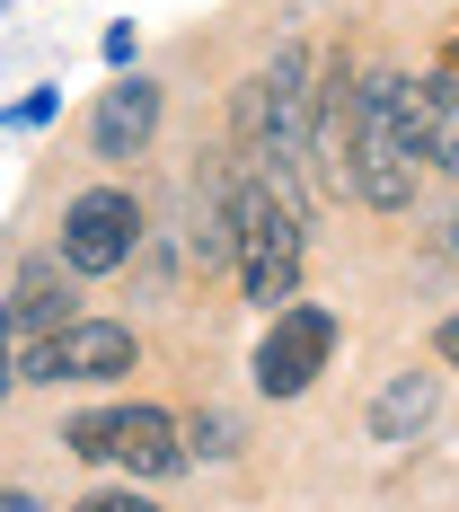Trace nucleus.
Wrapping results in <instances>:
<instances>
[{
    "label": "nucleus",
    "instance_id": "20e7f679",
    "mask_svg": "<svg viewBox=\"0 0 459 512\" xmlns=\"http://www.w3.org/2000/svg\"><path fill=\"white\" fill-rule=\"evenodd\" d=\"M327 354H336V318H327V309H309V301L274 309V327H265V345H256V389H265V398H301L309 380L327 371Z\"/></svg>",
    "mask_w": 459,
    "mask_h": 512
},
{
    "label": "nucleus",
    "instance_id": "dca6fc26",
    "mask_svg": "<svg viewBox=\"0 0 459 512\" xmlns=\"http://www.w3.org/2000/svg\"><path fill=\"white\" fill-rule=\"evenodd\" d=\"M0 512H36V504H27V495H18V486H9V504H0Z\"/></svg>",
    "mask_w": 459,
    "mask_h": 512
},
{
    "label": "nucleus",
    "instance_id": "f03ea898",
    "mask_svg": "<svg viewBox=\"0 0 459 512\" xmlns=\"http://www.w3.org/2000/svg\"><path fill=\"white\" fill-rule=\"evenodd\" d=\"M239 151H248V168L283 177V186H292V168L318 151V89H309V53L301 45H283L248 89H239Z\"/></svg>",
    "mask_w": 459,
    "mask_h": 512
},
{
    "label": "nucleus",
    "instance_id": "39448f33",
    "mask_svg": "<svg viewBox=\"0 0 459 512\" xmlns=\"http://www.w3.org/2000/svg\"><path fill=\"white\" fill-rule=\"evenodd\" d=\"M133 371V327L115 318H71L45 345H18V380H115Z\"/></svg>",
    "mask_w": 459,
    "mask_h": 512
},
{
    "label": "nucleus",
    "instance_id": "1a4fd4ad",
    "mask_svg": "<svg viewBox=\"0 0 459 512\" xmlns=\"http://www.w3.org/2000/svg\"><path fill=\"white\" fill-rule=\"evenodd\" d=\"M115 460L133 468V477H168V468H186L177 415H159V407H115Z\"/></svg>",
    "mask_w": 459,
    "mask_h": 512
},
{
    "label": "nucleus",
    "instance_id": "0eeeda50",
    "mask_svg": "<svg viewBox=\"0 0 459 512\" xmlns=\"http://www.w3.org/2000/svg\"><path fill=\"white\" fill-rule=\"evenodd\" d=\"M71 327V256H27L18 274H9V336L18 345H45Z\"/></svg>",
    "mask_w": 459,
    "mask_h": 512
},
{
    "label": "nucleus",
    "instance_id": "ddd939ff",
    "mask_svg": "<svg viewBox=\"0 0 459 512\" xmlns=\"http://www.w3.org/2000/svg\"><path fill=\"white\" fill-rule=\"evenodd\" d=\"M186 442H195L204 460H221V451H230V415H195V424H186Z\"/></svg>",
    "mask_w": 459,
    "mask_h": 512
},
{
    "label": "nucleus",
    "instance_id": "7ed1b4c3",
    "mask_svg": "<svg viewBox=\"0 0 459 512\" xmlns=\"http://www.w3.org/2000/svg\"><path fill=\"white\" fill-rule=\"evenodd\" d=\"M239 274H248V301L256 309H283L292 301V283H301V204H292V186L283 177H265V168H239Z\"/></svg>",
    "mask_w": 459,
    "mask_h": 512
},
{
    "label": "nucleus",
    "instance_id": "9b49d317",
    "mask_svg": "<svg viewBox=\"0 0 459 512\" xmlns=\"http://www.w3.org/2000/svg\"><path fill=\"white\" fill-rule=\"evenodd\" d=\"M415 133H424V159L459 177V71L415 80Z\"/></svg>",
    "mask_w": 459,
    "mask_h": 512
},
{
    "label": "nucleus",
    "instance_id": "423d86ee",
    "mask_svg": "<svg viewBox=\"0 0 459 512\" xmlns=\"http://www.w3.org/2000/svg\"><path fill=\"white\" fill-rule=\"evenodd\" d=\"M142 239V204L124 195V186H89L80 204L62 212V256H71V274H115L124 256Z\"/></svg>",
    "mask_w": 459,
    "mask_h": 512
},
{
    "label": "nucleus",
    "instance_id": "f257e3e1",
    "mask_svg": "<svg viewBox=\"0 0 459 512\" xmlns=\"http://www.w3.org/2000/svg\"><path fill=\"white\" fill-rule=\"evenodd\" d=\"M415 159H424V133H415V80L371 71V80L354 89V195L371 212H407L415 204Z\"/></svg>",
    "mask_w": 459,
    "mask_h": 512
},
{
    "label": "nucleus",
    "instance_id": "2eb2a0df",
    "mask_svg": "<svg viewBox=\"0 0 459 512\" xmlns=\"http://www.w3.org/2000/svg\"><path fill=\"white\" fill-rule=\"evenodd\" d=\"M433 354H442V362L459 371V318H442V327H433Z\"/></svg>",
    "mask_w": 459,
    "mask_h": 512
},
{
    "label": "nucleus",
    "instance_id": "f3484780",
    "mask_svg": "<svg viewBox=\"0 0 459 512\" xmlns=\"http://www.w3.org/2000/svg\"><path fill=\"white\" fill-rule=\"evenodd\" d=\"M451 71H459V45H451Z\"/></svg>",
    "mask_w": 459,
    "mask_h": 512
},
{
    "label": "nucleus",
    "instance_id": "f8f14e48",
    "mask_svg": "<svg viewBox=\"0 0 459 512\" xmlns=\"http://www.w3.org/2000/svg\"><path fill=\"white\" fill-rule=\"evenodd\" d=\"M71 451H80V460H115V407L80 415V424H71Z\"/></svg>",
    "mask_w": 459,
    "mask_h": 512
},
{
    "label": "nucleus",
    "instance_id": "6e6552de",
    "mask_svg": "<svg viewBox=\"0 0 459 512\" xmlns=\"http://www.w3.org/2000/svg\"><path fill=\"white\" fill-rule=\"evenodd\" d=\"M159 133V89L151 80H115L98 98V115H89V142H98V159H142Z\"/></svg>",
    "mask_w": 459,
    "mask_h": 512
},
{
    "label": "nucleus",
    "instance_id": "4468645a",
    "mask_svg": "<svg viewBox=\"0 0 459 512\" xmlns=\"http://www.w3.org/2000/svg\"><path fill=\"white\" fill-rule=\"evenodd\" d=\"M71 512H159V504L133 495V486H106V495H89V504H71Z\"/></svg>",
    "mask_w": 459,
    "mask_h": 512
},
{
    "label": "nucleus",
    "instance_id": "9d476101",
    "mask_svg": "<svg viewBox=\"0 0 459 512\" xmlns=\"http://www.w3.org/2000/svg\"><path fill=\"white\" fill-rule=\"evenodd\" d=\"M433 407H442V380H433V371H398V380L371 398V442H415V433L433 424Z\"/></svg>",
    "mask_w": 459,
    "mask_h": 512
}]
</instances>
